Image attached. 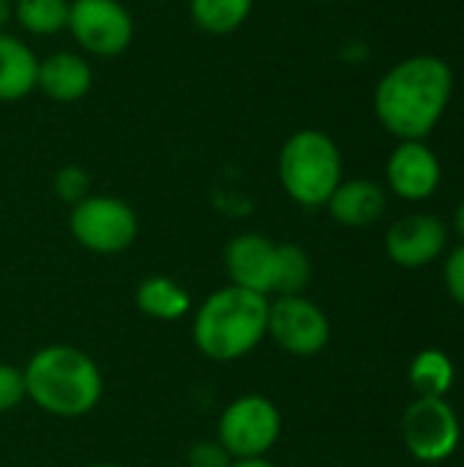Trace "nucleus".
Segmentation results:
<instances>
[{
	"label": "nucleus",
	"instance_id": "nucleus-25",
	"mask_svg": "<svg viewBox=\"0 0 464 467\" xmlns=\"http://www.w3.org/2000/svg\"><path fill=\"white\" fill-rule=\"evenodd\" d=\"M14 19V0H0V30Z\"/></svg>",
	"mask_w": 464,
	"mask_h": 467
},
{
	"label": "nucleus",
	"instance_id": "nucleus-21",
	"mask_svg": "<svg viewBox=\"0 0 464 467\" xmlns=\"http://www.w3.org/2000/svg\"><path fill=\"white\" fill-rule=\"evenodd\" d=\"M52 186H55L57 200L74 208L90 194V172L82 164H66L55 172Z\"/></svg>",
	"mask_w": 464,
	"mask_h": 467
},
{
	"label": "nucleus",
	"instance_id": "nucleus-19",
	"mask_svg": "<svg viewBox=\"0 0 464 467\" xmlns=\"http://www.w3.org/2000/svg\"><path fill=\"white\" fill-rule=\"evenodd\" d=\"M71 0H14V22L30 36H55L66 30Z\"/></svg>",
	"mask_w": 464,
	"mask_h": 467
},
{
	"label": "nucleus",
	"instance_id": "nucleus-13",
	"mask_svg": "<svg viewBox=\"0 0 464 467\" xmlns=\"http://www.w3.org/2000/svg\"><path fill=\"white\" fill-rule=\"evenodd\" d=\"M93 88V66L82 52L57 49L38 57L36 90L57 104H74L85 99Z\"/></svg>",
	"mask_w": 464,
	"mask_h": 467
},
{
	"label": "nucleus",
	"instance_id": "nucleus-23",
	"mask_svg": "<svg viewBox=\"0 0 464 467\" xmlns=\"http://www.w3.org/2000/svg\"><path fill=\"white\" fill-rule=\"evenodd\" d=\"M443 285L451 301H457L464 309V244L449 252L446 265H443Z\"/></svg>",
	"mask_w": 464,
	"mask_h": 467
},
{
	"label": "nucleus",
	"instance_id": "nucleus-2",
	"mask_svg": "<svg viewBox=\"0 0 464 467\" xmlns=\"http://www.w3.org/2000/svg\"><path fill=\"white\" fill-rule=\"evenodd\" d=\"M27 400L57 419L88 416L104 394L98 364L79 348L46 345L22 367Z\"/></svg>",
	"mask_w": 464,
	"mask_h": 467
},
{
	"label": "nucleus",
	"instance_id": "nucleus-17",
	"mask_svg": "<svg viewBox=\"0 0 464 467\" xmlns=\"http://www.w3.org/2000/svg\"><path fill=\"white\" fill-rule=\"evenodd\" d=\"M454 378H457L454 361L449 358V353H443L438 348L421 350L407 367V380H410V389L416 391V397L446 400V394L454 389Z\"/></svg>",
	"mask_w": 464,
	"mask_h": 467
},
{
	"label": "nucleus",
	"instance_id": "nucleus-15",
	"mask_svg": "<svg viewBox=\"0 0 464 467\" xmlns=\"http://www.w3.org/2000/svg\"><path fill=\"white\" fill-rule=\"evenodd\" d=\"M38 55L14 33L0 30V101H19L36 90Z\"/></svg>",
	"mask_w": 464,
	"mask_h": 467
},
{
	"label": "nucleus",
	"instance_id": "nucleus-4",
	"mask_svg": "<svg viewBox=\"0 0 464 467\" xmlns=\"http://www.w3.org/2000/svg\"><path fill=\"white\" fill-rule=\"evenodd\" d=\"M342 150L320 129L290 134L276 159V175L284 194L301 208H325L342 178Z\"/></svg>",
	"mask_w": 464,
	"mask_h": 467
},
{
	"label": "nucleus",
	"instance_id": "nucleus-6",
	"mask_svg": "<svg viewBox=\"0 0 464 467\" xmlns=\"http://www.w3.org/2000/svg\"><path fill=\"white\" fill-rule=\"evenodd\" d=\"M282 413L273 400L263 394L235 397L219 416L216 441L232 460H257L279 443Z\"/></svg>",
	"mask_w": 464,
	"mask_h": 467
},
{
	"label": "nucleus",
	"instance_id": "nucleus-16",
	"mask_svg": "<svg viewBox=\"0 0 464 467\" xmlns=\"http://www.w3.org/2000/svg\"><path fill=\"white\" fill-rule=\"evenodd\" d=\"M134 304L137 309L159 323H172L180 320L191 312V296L183 285H178L170 276H148L139 282L137 293H134Z\"/></svg>",
	"mask_w": 464,
	"mask_h": 467
},
{
	"label": "nucleus",
	"instance_id": "nucleus-27",
	"mask_svg": "<svg viewBox=\"0 0 464 467\" xmlns=\"http://www.w3.org/2000/svg\"><path fill=\"white\" fill-rule=\"evenodd\" d=\"M454 233L462 238L464 244V200L457 205V211H454Z\"/></svg>",
	"mask_w": 464,
	"mask_h": 467
},
{
	"label": "nucleus",
	"instance_id": "nucleus-24",
	"mask_svg": "<svg viewBox=\"0 0 464 467\" xmlns=\"http://www.w3.org/2000/svg\"><path fill=\"white\" fill-rule=\"evenodd\" d=\"M232 457L219 441H202L189 449V467H230Z\"/></svg>",
	"mask_w": 464,
	"mask_h": 467
},
{
	"label": "nucleus",
	"instance_id": "nucleus-3",
	"mask_svg": "<svg viewBox=\"0 0 464 467\" xmlns=\"http://www.w3.org/2000/svg\"><path fill=\"white\" fill-rule=\"evenodd\" d=\"M271 301L260 293L227 285L213 290L197 309L191 337L197 350L219 364H232L268 337Z\"/></svg>",
	"mask_w": 464,
	"mask_h": 467
},
{
	"label": "nucleus",
	"instance_id": "nucleus-29",
	"mask_svg": "<svg viewBox=\"0 0 464 467\" xmlns=\"http://www.w3.org/2000/svg\"><path fill=\"white\" fill-rule=\"evenodd\" d=\"M323 3H334V0H323Z\"/></svg>",
	"mask_w": 464,
	"mask_h": 467
},
{
	"label": "nucleus",
	"instance_id": "nucleus-30",
	"mask_svg": "<svg viewBox=\"0 0 464 467\" xmlns=\"http://www.w3.org/2000/svg\"><path fill=\"white\" fill-rule=\"evenodd\" d=\"M156 3H164V0H156Z\"/></svg>",
	"mask_w": 464,
	"mask_h": 467
},
{
	"label": "nucleus",
	"instance_id": "nucleus-8",
	"mask_svg": "<svg viewBox=\"0 0 464 467\" xmlns=\"http://www.w3.org/2000/svg\"><path fill=\"white\" fill-rule=\"evenodd\" d=\"M66 30L90 57H118L134 41V19L120 0H71Z\"/></svg>",
	"mask_w": 464,
	"mask_h": 467
},
{
	"label": "nucleus",
	"instance_id": "nucleus-20",
	"mask_svg": "<svg viewBox=\"0 0 464 467\" xmlns=\"http://www.w3.org/2000/svg\"><path fill=\"white\" fill-rule=\"evenodd\" d=\"M312 279V260L298 244H279V271L273 296H301Z\"/></svg>",
	"mask_w": 464,
	"mask_h": 467
},
{
	"label": "nucleus",
	"instance_id": "nucleus-28",
	"mask_svg": "<svg viewBox=\"0 0 464 467\" xmlns=\"http://www.w3.org/2000/svg\"><path fill=\"white\" fill-rule=\"evenodd\" d=\"M88 467H123V465H112V462H96V465H88Z\"/></svg>",
	"mask_w": 464,
	"mask_h": 467
},
{
	"label": "nucleus",
	"instance_id": "nucleus-5",
	"mask_svg": "<svg viewBox=\"0 0 464 467\" xmlns=\"http://www.w3.org/2000/svg\"><path fill=\"white\" fill-rule=\"evenodd\" d=\"M68 230L74 241L93 254H123L139 235L134 208L112 194H88L71 208Z\"/></svg>",
	"mask_w": 464,
	"mask_h": 467
},
{
	"label": "nucleus",
	"instance_id": "nucleus-7",
	"mask_svg": "<svg viewBox=\"0 0 464 467\" xmlns=\"http://www.w3.org/2000/svg\"><path fill=\"white\" fill-rule=\"evenodd\" d=\"M462 424L451 402L440 397H416L402 413V443L427 465L446 462L457 454Z\"/></svg>",
	"mask_w": 464,
	"mask_h": 467
},
{
	"label": "nucleus",
	"instance_id": "nucleus-26",
	"mask_svg": "<svg viewBox=\"0 0 464 467\" xmlns=\"http://www.w3.org/2000/svg\"><path fill=\"white\" fill-rule=\"evenodd\" d=\"M230 467H276L268 457H257V460H232Z\"/></svg>",
	"mask_w": 464,
	"mask_h": 467
},
{
	"label": "nucleus",
	"instance_id": "nucleus-12",
	"mask_svg": "<svg viewBox=\"0 0 464 467\" xmlns=\"http://www.w3.org/2000/svg\"><path fill=\"white\" fill-rule=\"evenodd\" d=\"M224 268H227L230 285L268 298L276 293L279 244L260 233H241L230 238L224 249Z\"/></svg>",
	"mask_w": 464,
	"mask_h": 467
},
{
	"label": "nucleus",
	"instance_id": "nucleus-10",
	"mask_svg": "<svg viewBox=\"0 0 464 467\" xmlns=\"http://www.w3.org/2000/svg\"><path fill=\"white\" fill-rule=\"evenodd\" d=\"M449 249V227L435 213H410L386 233V254L399 268H424Z\"/></svg>",
	"mask_w": 464,
	"mask_h": 467
},
{
	"label": "nucleus",
	"instance_id": "nucleus-14",
	"mask_svg": "<svg viewBox=\"0 0 464 467\" xmlns=\"http://www.w3.org/2000/svg\"><path fill=\"white\" fill-rule=\"evenodd\" d=\"M386 205H388L386 189L369 178L342 181L336 192L331 194V200L325 202L331 219L350 230L372 227L375 222H380L386 213Z\"/></svg>",
	"mask_w": 464,
	"mask_h": 467
},
{
	"label": "nucleus",
	"instance_id": "nucleus-1",
	"mask_svg": "<svg viewBox=\"0 0 464 467\" xmlns=\"http://www.w3.org/2000/svg\"><path fill=\"white\" fill-rule=\"evenodd\" d=\"M454 96V71L438 55H413L383 74L375 115L397 140H427Z\"/></svg>",
	"mask_w": 464,
	"mask_h": 467
},
{
	"label": "nucleus",
	"instance_id": "nucleus-11",
	"mask_svg": "<svg viewBox=\"0 0 464 467\" xmlns=\"http://www.w3.org/2000/svg\"><path fill=\"white\" fill-rule=\"evenodd\" d=\"M386 181L399 200L421 202L438 192L443 167L438 153L424 140H399L386 161Z\"/></svg>",
	"mask_w": 464,
	"mask_h": 467
},
{
	"label": "nucleus",
	"instance_id": "nucleus-18",
	"mask_svg": "<svg viewBox=\"0 0 464 467\" xmlns=\"http://www.w3.org/2000/svg\"><path fill=\"white\" fill-rule=\"evenodd\" d=\"M254 0H189L191 22L208 36H230L246 25Z\"/></svg>",
	"mask_w": 464,
	"mask_h": 467
},
{
	"label": "nucleus",
	"instance_id": "nucleus-22",
	"mask_svg": "<svg viewBox=\"0 0 464 467\" xmlns=\"http://www.w3.org/2000/svg\"><path fill=\"white\" fill-rule=\"evenodd\" d=\"M27 400L25 375L14 364H0V413L16 410Z\"/></svg>",
	"mask_w": 464,
	"mask_h": 467
},
{
	"label": "nucleus",
	"instance_id": "nucleus-9",
	"mask_svg": "<svg viewBox=\"0 0 464 467\" xmlns=\"http://www.w3.org/2000/svg\"><path fill=\"white\" fill-rule=\"evenodd\" d=\"M268 337L295 358H312L331 342L325 312L306 296H276L268 306Z\"/></svg>",
	"mask_w": 464,
	"mask_h": 467
}]
</instances>
